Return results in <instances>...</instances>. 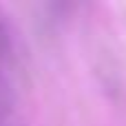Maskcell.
Segmentation results:
<instances>
[{
  "instance_id": "obj_2",
  "label": "cell",
  "mask_w": 126,
  "mask_h": 126,
  "mask_svg": "<svg viewBox=\"0 0 126 126\" xmlns=\"http://www.w3.org/2000/svg\"><path fill=\"white\" fill-rule=\"evenodd\" d=\"M0 126H22L16 117V97L11 80L0 75Z\"/></svg>"
},
{
  "instance_id": "obj_1",
  "label": "cell",
  "mask_w": 126,
  "mask_h": 126,
  "mask_svg": "<svg viewBox=\"0 0 126 126\" xmlns=\"http://www.w3.org/2000/svg\"><path fill=\"white\" fill-rule=\"evenodd\" d=\"M13 64H16V33L7 13L0 9V75L9 78Z\"/></svg>"
}]
</instances>
